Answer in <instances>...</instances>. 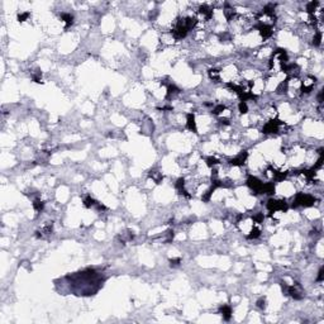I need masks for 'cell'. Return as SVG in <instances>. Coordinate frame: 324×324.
Returning <instances> with one entry per match:
<instances>
[{"mask_svg": "<svg viewBox=\"0 0 324 324\" xmlns=\"http://www.w3.org/2000/svg\"><path fill=\"white\" fill-rule=\"evenodd\" d=\"M238 109L242 114H246L248 112V106H247V103L246 101H241L239 105H238Z\"/></svg>", "mask_w": 324, "mask_h": 324, "instance_id": "cell-28", "label": "cell"}, {"mask_svg": "<svg viewBox=\"0 0 324 324\" xmlns=\"http://www.w3.org/2000/svg\"><path fill=\"white\" fill-rule=\"evenodd\" d=\"M263 219H265L263 213H257V214H256L254 217H253V222H256V223H262Z\"/></svg>", "mask_w": 324, "mask_h": 324, "instance_id": "cell-29", "label": "cell"}, {"mask_svg": "<svg viewBox=\"0 0 324 324\" xmlns=\"http://www.w3.org/2000/svg\"><path fill=\"white\" fill-rule=\"evenodd\" d=\"M247 185H248V187L251 189V190H253L254 191V194H262V187H263V182L260 180V179H257L256 176H248V179H247Z\"/></svg>", "mask_w": 324, "mask_h": 324, "instance_id": "cell-4", "label": "cell"}, {"mask_svg": "<svg viewBox=\"0 0 324 324\" xmlns=\"http://www.w3.org/2000/svg\"><path fill=\"white\" fill-rule=\"evenodd\" d=\"M267 209L270 211H286L289 209V205L285 200H276V199H270L266 204Z\"/></svg>", "mask_w": 324, "mask_h": 324, "instance_id": "cell-3", "label": "cell"}, {"mask_svg": "<svg viewBox=\"0 0 324 324\" xmlns=\"http://www.w3.org/2000/svg\"><path fill=\"white\" fill-rule=\"evenodd\" d=\"M179 92V89L175 86V85H168V87H167V95H166V98L167 99H170L171 98V95H175V94H177Z\"/></svg>", "mask_w": 324, "mask_h": 324, "instance_id": "cell-21", "label": "cell"}, {"mask_svg": "<svg viewBox=\"0 0 324 324\" xmlns=\"http://www.w3.org/2000/svg\"><path fill=\"white\" fill-rule=\"evenodd\" d=\"M256 28L260 31V34L262 36L263 39L270 38V37L272 36V33H274L272 27L268 25V24H266V23H260V24H257V25H256Z\"/></svg>", "mask_w": 324, "mask_h": 324, "instance_id": "cell-6", "label": "cell"}, {"mask_svg": "<svg viewBox=\"0 0 324 324\" xmlns=\"http://www.w3.org/2000/svg\"><path fill=\"white\" fill-rule=\"evenodd\" d=\"M274 10H275V5L274 4H267V5L263 6L262 13H263V14H266V15H268V17H272L274 15Z\"/></svg>", "mask_w": 324, "mask_h": 324, "instance_id": "cell-16", "label": "cell"}, {"mask_svg": "<svg viewBox=\"0 0 324 324\" xmlns=\"http://www.w3.org/2000/svg\"><path fill=\"white\" fill-rule=\"evenodd\" d=\"M175 187H176V190L179 191V194H182L186 198H190V194H187V191L185 190V180L184 179H179L176 181V184H175Z\"/></svg>", "mask_w": 324, "mask_h": 324, "instance_id": "cell-10", "label": "cell"}, {"mask_svg": "<svg viewBox=\"0 0 324 324\" xmlns=\"http://www.w3.org/2000/svg\"><path fill=\"white\" fill-rule=\"evenodd\" d=\"M315 204V198L309 195V194H304V193H299L296 194L294 202H292V208H298V207H313Z\"/></svg>", "mask_w": 324, "mask_h": 324, "instance_id": "cell-1", "label": "cell"}, {"mask_svg": "<svg viewBox=\"0 0 324 324\" xmlns=\"http://www.w3.org/2000/svg\"><path fill=\"white\" fill-rule=\"evenodd\" d=\"M318 5H319V3L317 2V0H313V2L308 3V4H306V11H308V14H309V15H314V13H315Z\"/></svg>", "mask_w": 324, "mask_h": 324, "instance_id": "cell-13", "label": "cell"}, {"mask_svg": "<svg viewBox=\"0 0 324 324\" xmlns=\"http://www.w3.org/2000/svg\"><path fill=\"white\" fill-rule=\"evenodd\" d=\"M43 207H45V202H43V201H40V200H34V201H33V208H34V210L40 211V210L43 209Z\"/></svg>", "mask_w": 324, "mask_h": 324, "instance_id": "cell-24", "label": "cell"}, {"mask_svg": "<svg viewBox=\"0 0 324 324\" xmlns=\"http://www.w3.org/2000/svg\"><path fill=\"white\" fill-rule=\"evenodd\" d=\"M261 236V231L258 228H252V231L249 232V234H247V238L248 239H256Z\"/></svg>", "mask_w": 324, "mask_h": 324, "instance_id": "cell-18", "label": "cell"}, {"mask_svg": "<svg viewBox=\"0 0 324 324\" xmlns=\"http://www.w3.org/2000/svg\"><path fill=\"white\" fill-rule=\"evenodd\" d=\"M323 276H324V268L320 267L319 272H318V277H317V281H323Z\"/></svg>", "mask_w": 324, "mask_h": 324, "instance_id": "cell-33", "label": "cell"}, {"mask_svg": "<svg viewBox=\"0 0 324 324\" xmlns=\"http://www.w3.org/2000/svg\"><path fill=\"white\" fill-rule=\"evenodd\" d=\"M284 123L279 119H271L270 122L265 124V127L262 128V133L265 134H270V133H276L279 130V128L282 126Z\"/></svg>", "mask_w": 324, "mask_h": 324, "instance_id": "cell-5", "label": "cell"}, {"mask_svg": "<svg viewBox=\"0 0 324 324\" xmlns=\"http://www.w3.org/2000/svg\"><path fill=\"white\" fill-rule=\"evenodd\" d=\"M84 205L86 207V208H91V207H96L98 205V201L96 200H94L91 196H86L85 199H84Z\"/></svg>", "mask_w": 324, "mask_h": 324, "instance_id": "cell-17", "label": "cell"}, {"mask_svg": "<svg viewBox=\"0 0 324 324\" xmlns=\"http://www.w3.org/2000/svg\"><path fill=\"white\" fill-rule=\"evenodd\" d=\"M28 17H29V13L28 11H25V13H22V14H19L18 15V22H24V20H27L28 19Z\"/></svg>", "mask_w": 324, "mask_h": 324, "instance_id": "cell-30", "label": "cell"}, {"mask_svg": "<svg viewBox=\"0 0 324 324\" xmlns=\"http://www.w3.org/2000/svg\"><path fill=\"white\" fill-rule=\"evenodd\" d=\"M205 162H207V165H208L209 167H214V166H217V165L219 164V161L215 158V157H208V158L205 160Z\"/></svg>", "mask_w": 324, "mask_h": 324, "instance_id": "cell-23", "label": "cell"}, {"mask_svg": "<svg viewBox=\"0 0 324 324\" xmlns=\"http://www.w3.org/2000/svg\"><path fill=\"white\" fill-rule=\"evenodd\" d=\"M288 176V172H281V171H274V179L276 181H282L285 180Z\"/></svg>", "mask_w": 324, "mask_h": 324, "instance_id": "cell-19", "label": "cell"}, {"mask_svg": "<svg viewBox=\"0 0 324 324\" xmlns=\"http://www.w3.org/2000/svg\"><path fill=\"white\" fill-rule=\"evenodd\" d=\"M209 76H210V79H213V80H215V81H218V80L220 79V76H219V71H218V70H215V69L209 70Z\"/></svg>", "mask_w": 324, "mask_h": 324, "instance_id": "cell-26", "label": "cell"}, {"mask_svg": "<svg viewBox=\"0 0 324 324\" xmlns=\"http://www.w3.org/2000/svg\"><path fill=\"white\" fill-rule=\"evenodd\" d=\"M262 194H267V195L275 194V185H274L272 182H266V184H263Z\"/></svg>", "mask_w": 324, "mask_h": 324, "instance_id": "cell-12", "label": "cell"}, {"mask_svg": "<svg viewBox=\"0 0 324 324\" xmlns=\"http://www.w3.org/2000/svg\"><path fill=\"white\" fill-rule=\"evenodd\" d=\"M322 43V32H317L313 38V45L314 46H320Z\"/></svg>", "mask_w": 324, "mask_h": 324, "instance_id": "cell-25", "label": "cell"}, {"mask_svg": "<svg viewBox=\"0 0 324 324\" xmlns=\"http://www.w3.org/2000/svg\"><path fill=\"white\" fill-rule=\"evenodd\" d=\"M224 15H225L227 20H232V19H233V17L236 15V11H234V9H232V8H229V5H228V4H225V9H224Z\"/></svg>", "mask_w": 324, "mask_h": 324, "instance_id": "cell-15", "label": "cell"}, {"mask_svg": "<svg viewBox=\"0 0 324 324\" xmlns=\"http://www.w3.org/2000/svg\"><path fill=\"white\" fill-rule=\"evenodd\" d=\"M61 19L65 22V28H69V27L74 23V17L71 14H69V13H63V14H61Z\"/></svg>", "mask_w": 324, "mask_h": 324, "instance_id": "cell-14", "label": "cell"}, {"mask_svg": "<svg viewBox=\"0 0 324 324\" xmlns=\"http://www.w3.org/2000/svg\"><path fill=\"white\" fill-rule=\"evenodd\" d=\"M151 177L156 181V184H160L162 180H164V175L162 173H160V172H156V171H152V173H151Z\"/></svg>", "mask_w": 324, "mask_h": 324, "instance_id": "cell-22", "label": "cell"}, {"mask_svg": "<svg viewBox=\"0 0 324 324\" xmlns=\"http://www.w3.org/2000/svg\"><path fill=\"white\" fill-rule=\"evenodd\" d=\"M172 36L175 39H182L186 37V34L189 33V29H187V27L185 25V19H179L176 25H175V28L171 31Z\"/></svg>", "mask_w": 324, "mask_h": 324, "instance_id": "cell-2", "label": "cell"}, {"mask_svg": "<svg viewBox=\"0 0 324 324\" xmlns=\"http://www.w3.org/2000/svg\"><path fill=\"white\" fill-rule=\"evenodd\" d=\"M247 157H248L247 151H242L238 156L229 160V165H232V166H243V165H245V162H246V160H247Z\"/></svg>", "mask_w": 324, "mask_h": 324, "instance_id": "cell-7", "label": "cell"}, {"mask_svg": "<svg viewBox=\"0 0 324 324\" xmlns=\"http://www.w3.org/2000/svg\"><path fill=\"white\" fill-rule=\"evenodd\" d=\"M199 13H200L201 15H204V18H205L207 20H210V19H211V17H213V9H211V8H209L207 4L201 5V6L199 8Z\"/></svg>", "mask_w": 324, "mask_h": 324, "instance_id": "cell-9", "label": "cell"}, {"mask_svg": "<svg viewBox=\"0 0 324 324\" xmlns=\"http://www.w3.org/2000/svg\"><path fill=\"white\" fill-rule=\"evenodd\" d=\"M220 313H222V315L225 320H229L232 317V308L229 305H223V306H220Z\"/></svg>", "mask_w": 324, "mask_h": 324, "instance_id": "cell-11", "label": "cell"}, {"mask_svg": "<svg viewBox=\"0 0 324 324\" xmlns=\"http://www.w3.org/2000/svg\"><path fill=\"white\" fill-rule=\"evenodd\" d=\"M180 262H181V258H171L170 260V263H171V266H179L180 265Z\"/></svg>", "mask_w": 324, "mask_h": 324, "instance_id": "cell-32", "label": "cell"}, {"mask_svg": "<svg viewBox=\"0 0 324 324\" xmlns=\"http://www.w3.org/2000/svg\"><path fill=\"white\" fill-rule=\"evenodd\" d=\"M186 127L189 130H191L194 133H196V122H195V115L193 113H189L186 115Z\"/></svg>", "mask_w": 324, "mask_h": 324, "instance_id": "cell-8", "label": "cell"}, {"mask_svg": "<svg viewBox=\"0 0 324 324\" xmlns=\"http://www.w3.org/2000/svg\"><path fill=\"white\" fill-rule=\"evenodd\" d=\"M225 110V106L223 105V104H219V105H217L213 109V114H215V115H219L220 113H223Z\"/></svg>", "mask_w": 324, "mask_h": 324, "instance_id": "cell-27", "label": "cell"}, {"mask_svg": "<svg viewBox=\"0 0 324 324\" xmlns=\"http://www.w3.org/2000/svg\"><path fill=\"white\" fill-rule=\"evenodd\" d=\"M257 306L265 309V308H266V299H265V298H261V299L257 301Z\"/></svg>", "mask_w": 324, "mask_h": 324, "instance_id": "cell-31", "label": "cell"}, {"mask_svg": "<svg viewBox=\"0 0 324 324\" xmlns=\"http://www.w3.org/2000/svg\"><path fill=\"white\" fill-rule=\"evenodd\" d=\"M215 189H217L215 186H211V187L209 189V190H208V191H207L204 195L201 196V200H202V201H205V202H208V201L210 200V196H211V195H213V193L215 191Z\"/></svg>", "mask_w": 324, "mask_h": 324, "instance_id": "cell-20", "label": "cell"}]
</instances>
